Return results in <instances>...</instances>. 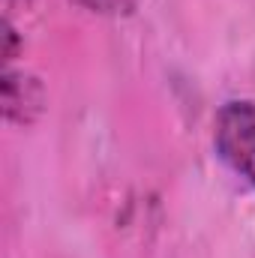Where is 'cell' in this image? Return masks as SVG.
<instances>
[{
  "label": "cell",
  "instance_id": "1",
  "mask_svg": "<svg viewBox=\"0 0 255 258\" xmlns=\"http://www.w3.org/2000/svg\"><path fill=\"white\" fill-rule=\"evenodd\" d=\"M213 144L222 162L255 186V102H225L213 120Z\"/></svg>",
  "mask_w": 255,
  "mask_h": 258
},
{
  "label": "cell",
  "instance_id": "2",
  "mask_svg": "<svg viewBox=\"0 0 255 258\" xmlns=\"http://www.w3.org/2000/svg\"><path fill=\"white\" fill-rule=\"evenodd\" d=\"M3 117L15 126H30L39 120L45 111V87L36 75L24 69H9L3 72Z\"/></svg>",
  "mask_w": 255,
  "mask_h": 258
},
{
  "label": "cell",
  "instance_id": "3",
  "mask_svg": "<svg viewBox=\"0 0 255 258\" xmlns=\"http://www.w3.org/2000/svg\"><path fill=\"white\" fill-rule=\"evenodd\" d=\"M72 3L96 15H129L135 9V0H72Z\"/></svg>",
  "mask_w": 255,
  "mask_h": 258
},
{
  "label": "cell",
  "instance_id": "4",
  "mask_svg": "<svg viewBox=\"0 0 255 258\" xmlns=\"http://www.w3.org/2000/svg\"><path fill=\"white\" fill-rule=\"evenodd\" d=\"M3 39H6V45H3V60L9 66L15 60V51H18V33H15V27H12L9 18H6V24H3Z\"/></svg>",
  "mask_w": 255,
  "mask_h": 258
},
{
  "label": "cell",
  "instance_id": "5",
  "mask_svg": "<svg viewBox=\"0 0 255 258\" xmlns=\"http://www.w3.org/2000/svg\"><path fill=\"white\" fill-rule=\"evenodd\" d=\"M9 9H18V6H30V0H6Z\"/></svg>",
  "mask_w": 255,
  "mask_h": 258
}]
</instances>
